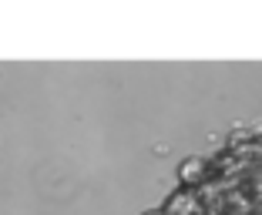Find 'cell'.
I'll return each instance as SVG.
<instances>
[{"instance_id": "obj_1", "label": "cell", "mask_w": 262, "mask_h": 215, "mask_svg": "<svg viewBox=\"0 0 262 215\" xmlns=\"http://www.w3.org/2000/svg\"><path fill=\"white\" fill-rule=\"evenodd\" d=\"M148 215H262V131L232 135L212 155L188 161Z\"/></svg>"}]
</instances>
